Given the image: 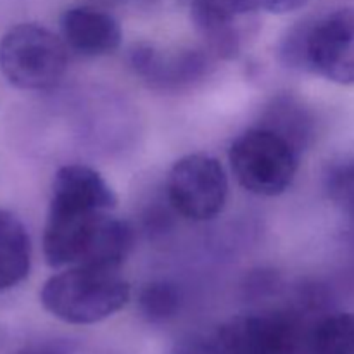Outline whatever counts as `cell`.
<instances>
[{
  "instance_id": "obj_10",
  "label": "cell",
  "mask_w": 354,
  "mask_h": 354,
  "mask_svg": "<svg viewBox=\"0 0 354 354\" xmlns=\"http://www.w3.org/2000/svg\"><path fill=\"white\" fill-rule=\"evenodd\" d=\"M61 38L76 54L102 57L120 48L123 31L113 14L92 6H76L61 16Z\"/></svg>"
},
{
  "instance_id": "obj_7",
  "label": "cell",
  "mask_w": 354,
  "mask_h": 354,
  "mask_svg": "<svg viewBox=\"0 0 354 354\" xmlns=\"http://www.w3.org/2000/svg\"><path fill=\"white\" fill-rule=\"evenodd\" d=\"M168 199L173 209L192 221H209L225 209L228 176L216 158L189 154L168 175Z\"/></svg>"
},
{
  "instance_id": "obj_8",
  "label": "cell",
  "mask_w": 354,
  "mask_h": 354,
  "mask_svg": "<svg viewBox=\"0 0 354 354\" xmlns=\"http://www.w3.org/2000/svg\"><path fill=\"white\" fill-rule=\"evenodd\" d=\"M213 57L237 59L254 41L261 10L251 0H182Z\"/></svg>"
},
{
  "instance_id": "obj_16",
  "label": "cell",
  "mask_w": 354,
  "mask_h": 354,
  "mask_svg": "<svg viewBox=\"0 0 354 354\" xmlns=\"http://www.w3.org/2000/svg\"><path fill=\"white\" fill-rule=\"evenodd\" d=\"M259 10L270 14H289L306 7L311 0H251Z\"/></svg>"
},
{
  "instance_id": "obj_2",
  "label": "cell",
  "mask_w": 354,
  "mask_h": 354,
  "mask_svg": "<svg viewBox=\"0 0 354 354\" xmlns=\"http://www.w3.org/2000/svg\"><path fill=\"white\" fill-rule=\"evenodd\" d=\"M131 287L118 268L69 266L44 283L45 311L69 325H93L123 310Z\"/></svg>"
},
{
  "instance_id": "obj_9",
  "label": "cell",
  "mask_w": 354,
  "mask_h": 354,
  "mask_svg": "<svg viewBox=\"0 0 354 354\" xmlns=\"http://www.w3.org/2000/svg\"><path fill=\"white\" fill-rule=\"evenodd\" d=\"M213 55L207 50L166 52L154 45H137L130 52V66L151 88L178 92L209 75Z\"/></svg>"
},
{
  "instance_id": "obj_4",
  "label": "cell",
  "mask_w": 354,
  "mask_h": 354,
  "mask_svg": "<svg viewBox=\"0 0 354 354\" xmlns=\"http://www.w3.org/2000/svg\"><path fill=\"white\" fill-rule=\"evenodd\" d=\"M301 151L283 135L266 127H254L239 135L228 159L242 189L259 197L287 192L299 169Z\"/></svg>"
},
{
  "instance_id": "obj_18",
  "label": "cell",
  "mask_w": 354,
  "mask_h": 354,
  "mask_svg": "<svg viewBox=\"0 0 354 354\" xmlns=\"http://www.w3.org/2000/svg\"><path fill=\"white\" fill-rule=\"evenodd\" d=\"M99 2L107 3V6H137V3H145L151 0H99Z\"/></svg>"
},
{
  "instance_id": "obj_1",
  "label": "cell",
  "mask_w": 354,
  "mask_h": 354,
  "mask_svg": "<svg viewBox=\"0 0 354 354\" xmlns=\"http://www.w3.org/2000/svg\"><path fill=\"white\" fill-rule=\"evenodd\" d=\"M118 197L99 171L68 165L52 182L44 256L52 268H121L133 248V230L114 216Z\"/></svg>"
},
{
  "instance_id": "obj_14",
  "label": "cell",
  "mask_w": 354,
  "mask_h": 354,
  "mask_svg": "<svg viewBox=\"0 0 354 354\" xmlns=\"http://www.w3.org/2000/svg\"><path fill=\"white\" fill-rule=\"evenodd\" d=\"M138 310L152 324H162L176 317L182 296L175 283L168 280H152L138 292Z\"/></svg>"
},
{
  "instance_id": "obj_3",
  "label": "cell",
  "mask_w": 354,
  "mask_h": 354,
  "mask_svg": "<svg viewBox=\"0 0 354 354\" xmlns=\"http://www.w3.org/2000/svg\"><path fill=\"white\" fill-rule=\"evenodd\" d=\"M289 68L354 85V9L342 7L294 26L280 45Z\"/></svg>"
},
{
  "instance_id": "obj_11",
  "label": "cell",
  "mask_w": 354,
  "mask_h": 354,
  "mask_svg": "<svg viewBox=\"0 0 354 354\" xmlns=\"http://www.w3.org/2000/svg\"><path fill=\"white\" fill-rule=\"evenodd\" d=\"M31 268V241L26 227L12 211L0 209V292L26 280Z\"/></svg>"
},
{
  "instance_id": "obj_15",
  "label": "cell",
  "mask_w": 354,
  "mask_h": 354,
  "mask_svg": "<svg viewBox=\"0 0 354 354\" xmlns=\"http://www.w3.org/2000/svg\"><path fill=\"white\" fill-rule=\"evenodd\" d=\"M328 190L339 206L354 218V159L337 166L328 176Z\"/></svg>"
},
{
  "instance_id": "obj_12",
  "label": "cell",
  "mask_w": 354,
  "mask_h": 354,
  "mask_svg": "<svg viewBox=\"0 0 354 354\" xmlns=\"http://www.w3.org/2000/svg\"><path fill=\"white\" fill-rule=\"evenodd\" d=\"M310 354H354V313H332L310 330Z\"/></svg>"
},
{
  "instance_id": "obj_17",
  "label": "cell",
  "mask_w": 354,
  "mask_h": 354,
  "mask_svg": "<svg viewBox=\"0 0 354 354\" xmlns=\"http://www.w3.org/2000/svg\"><path fill=\"white\" fill-rule=\"evenodd\" d=\"M10 354H68L66 348L55 344V342H31V344L17 348Z\"/></svg>"
},
{
  "instance_id": "obj_6",
  "label": "cell",
  "mask_w": 354,
  "mask_h": 354,
  "mask_svg": "<svg viewBox=\"0 0 354 354\" xmlns=\"http://www.w3.org/2000/svg\"><path fill=\"white\" fill-rule=\"evenodd\" d=\"M310 330L287 311L241 315L220 328L216 348L221 354H310Z\"/></svg>"
},
{
  "instance_id": "obj_13",
  "label": "cell",
  "mask_w": 354,
  "mask_h": 354,
  "mask_svg": "<svg viewBox=\"0 0 354 354\" xmlns=\"http://www.w3.org/2000/svg\"><path fill=\"white\" fill-rule=\"evenodd\" d=\"M261 127L270 128L289 138L299 151H303L306 145L308 137H311V123L308 120V114L299 104L292 102L290 99L275 100L273 107H270L268 118L263 121Z\"/></svg>"
},
{
  "instance_id": "obj_5",
  "label": "cell",
  "mask_w": 354,
  "mask_h": 354,
  "mask_svg": "<svg viewBox=\"0 0 354 354\" xmlns=\"http://www.w3.org/2000/svg\"><path fill=\"white\" fill-rule=\"evenodd\" d=\"M66 68L68 47L41 24H16L0 38V73L16 88L30 92L54 88Z\"/></svg>"
}]
</instances>
